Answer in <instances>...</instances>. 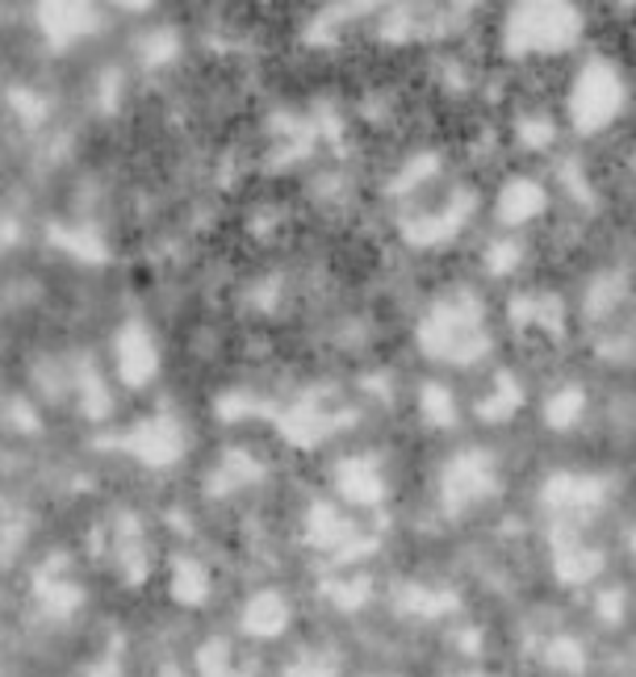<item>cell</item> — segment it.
Masks as SVG:
<instances>
[{
    "label": "cell",
    "mask_w": 636,
    "mask_h": 677,
    "mask_svg": "<svg viewBox=\"0 0 636 677\" xmlns=\"http://www.w3.org/2000/svg\"><path fill=\"white\" fill-rule=\"evenodd\" d=\"M285 624H290V606H285L281 594H255L243 606V627L252 636H276Z\"/></svg>",
    "instance_id": "cell-2"
},
{
    "label": "cell",
    "mask_w": 636,
    "mask_h": 677,
    "mask_svg": "<svg viewBox=\"0 0 636 677\" xmlns=\"http://www.w3.org/2000/svg\"><path fill=\"white\" fill-rule=\"evenodd\" d=\"M89 677H122V669L113 665V660H101V665H92Z\"/></svg>",
    "instance_id": "cell-10"
},
{
    "label": "cell",
    "mask_w": 636,
    "mask_h": 677,
    "mask_svg": "<svg viewBox=\"0 0 636 677\" xmlns=\"http://www.w3.org/2000/svg\"><path fill=\"white\" fill-rule=\"evenodd\" d=\"M38 603H42L47 615L63 619V615H72L75 606H80V589L72 582H51V569H47L38 577Z\"/></svg>",
    "instance_id": "cell-4"
},
{
    "label": "cell",
    "mask_w": 636,
    "mask_h": 677,
    "mask_svg": "<svg viewBox=\"0 0 636 677\" xmlns=\"http://www.w3.org/2000/svg\"><path fill=\"white\" fill-rule=\"evenodd\" d=\"M172 594H176V603H189V606L205 603L210 577H205V569H201L198 560H176L172 565Z\"/></svg>",
    "instance_id": "cell-3"
},
{
    "label": "cell",
    "mask_w": 636,
    "mask_h": 677,
    "mask_svg": "<svg viewBox=\"0 0 636 677\" xmlns=\"http://www.w3.org/2000/svg\"><path fill=\"white\" fill-rule=\"evenodd\" d=\"M633 553H636V535H633Z\"/></svg>",
    "instance_id": "cell-11"
},
{
    "label": "cell",
    "mask_w": 636,
    "mask_h": 677,
    "mask_svg": "<svg viewBox=\"0 0 636 677\" xmlns=\"http://www.w3.org/2000/svg\"><path fill=\"white\" fill-rule=\"evenodd\" d=\"M553 565H557V577H562V582L578 586V582H586V577L599 573V553H590L586 544H578L574 532H562L557 535V544H553Z\"/></svg>",
    "instance_id": "cell-1"
},
{
    "label": "cell",
    "mask_w": 636,
    "mask_h": 677,
    "mask_svg": "<svg viewBox=\"0 0 636 677\" xmlns=\"http://www.w3.org/2000/svg\"><path fill=\"white\" fill-rule=\"evenodd\" d=\"M402 610H411V615H448V610H456V598L453 594H432V589H418V586H406L398 598Z\"/></svg>",
    "instance_id": "cell-5"
},
{
    "label": "cell",
    "mask_w": 636,
    "mask_h": 677,
    "mask_svg": "<svg viewBox=\"0 0 636 677\" xmlns=\"http://www.w3.org/2000/svg\"><path fill=\"white\" fill-rule=\"evenodd\" d=\"M290 677H335V665L323 657L314 660H297V665H290Z\"/></svg>",
    "instance_id": "cell-9"
},
{
    "label": "cell",
    "mask_w": 636,
    "mask_h": 677,
    "mask_svg": "<svg viewBox=\"0 0 636 677\" xmlns=\"http://www.w3.org/2000/svg\"><path fill=\"white\" fill-rule=\"evenodd\" d=\"M548 665L553 669H565V674H582V665H586V657H582V644L574 640V636H557V640L548 644Z\"/></svg>",
    "instance_id": "cell-6"
},
{
    "label": "cell",
    "mask_w": 636,
    "mask_h": 677,
    "mask_svg": "<svg viewBox=\"0 0 636 677\" xmlns=\"http://www.w3.org/2000/svg\"><path fill=\"white\" fill-rule=\"evenodd\" d=\"M327 594L335 598V606H344V610H352V606H364V598H369V577H361V582H327Z\"/></svg>",
    "instance_id": "cell-7"
},
{
    "label": "cell",
    "mask_w": 636,
    "mask_h": 677,
    "mask_svg": "<svg viewBox=\"0 0 636 677\" xmlns=\"http://www.w3.org/2000/svg\"><path fill=\"white\" fill-rule=\"evenodd\" d=\"M595 610H599V619H607V624H619L624 619V594L619 589H607L599 603H595Z\"/></svg>",
    "instance_id": "cell-8"
}]
</instances>
